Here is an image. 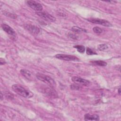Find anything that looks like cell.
<instances>
[{"label": "cell", "instance_id": "1", "mask_svg": "<svg viewBox=\"0 0 121 121\" xmlns=\"http://www.w3.org/2000/svg\"><path fill=\"white\" fill-rule=\"evenodd\" d=\"M12 88L17 94L25 98H30L34 95V94L31 91L26 89L20 85L14 84L12 85Z\"/></svg>", "mask_w": 121, "mask_h": 121}, {"label": "cell", "instance_id": "2", "mask_svg": "<svg viewBox=\"0 0 121 121\" xmlns=\"http://www.w3.org/2000/svg\"><path fill=\"white\" fill-rule=\"evenodd\" d=\"M36 77L39 80L48 84L52 87L55 85V82L54 80L52 78L47 75L41 73H37L36 74Z\"/></svg>", "mask_w": 121, "mask_h": 121}, {"label": "cell", "instance_id": "3", "mask_svg": "<svg viewBox=\"0 0 121 121\" xmlns=\"http://www.w3.org/2000/svg\"><path fill=\"white\" fill-rule=\"evenodd\" d=\"M87 21L94 24L101 25L107 27H111L112 26V24L107 20L105 19H102L100 18H88L86 19Z\"/></svg>", "mask_w": 121, "mask_h": 121}, {"label": "cell", "instance_id": "4", "mask_svg": "<svg viewBox=\"0 0 121 121\" xmlns=\"http://www.w3.org/2000/svg\"><path fill=\"white\" fill-rule=\"evenodd\" d=\"M36 14L40 17L42 19L48 22H54L56 20V18L54 17L45 11H38L37 12Z\"/></svg>", "mask_w": 121, "mask_h": 121}, {"label": "cell", "instance_id": "5", "mask_svg": "<svg viewBox=\"0 0 121 121\" xmlns=\"http://www.w3.org/2000/svg\"><path fill=\"white\" fill-rule=\"evenodd\" d=\"M55 57L57 59L66 61H79V59L76 56L71 55L58 54L55 55Z\"/></svg>", "mask_w": 121, "mask_h": 121}, {"label": "cell", "instance_id": "6", "mask_svg": "<svg viewBox=\"0 0 121 121\" xmlns=\"http://www.w3.org/2000/svg\"><path fill=\"white\" fill-rule=\"evenodd\" d=\"M26 4L33 9L37 11H41L43 10V6L40 3L34 0H27Z\"/></svg>", "mask_w": 121, "mask_h": 121}, {"label": "cell", "instance_id": "7", "mask_svg": "<svg viewBox=\"0 0 121 121\" xmlns=\"http://www.w3.org/2000/svg\"><path fill=\"white\" fill-rule=\"evenodd\" d=\"M24 27L25 29L33 35H37L40 32V29L38 27L31 24H25Z\"/></svg>", "mask_w": 121, "mask_h": 121}, {"label": "cell", "instance_id": "8", "mask_svg": "<svg viewBox=\"0 0 121 121\" xmlns=\"http://www.w3.org/2000/svg\"><path fill=\"white\" fill-rule=\"evenodd\" d=\"M2 29L7 33L9 35L11 36L12 37L15 38L16 37V33L15 31L9 25L5 24H2L1 25Z\"/></svg>", "mask_w": 121, "mask_h": 121}, {"label": "cell", "instance_id": "9", "mask_svg": "<svg viewBox=\"0 0 121 121\" xmlns=\"http://www.w3.org/2000/svg\"><path fill=\"white\" fill-rule=\"evenodd\" d=\"M42 92L48 96H52L53 97H56L57 95L55 91L52 88L49 86H44L42 89Z\"/></svg>", "mask_w": 121, "mask_h": 121}, {"label": "cell", "instance_id": "10", "mask_svg": "<svg viewBox=\"0 0 121 121\" xmlns=\"http://www.w3.org/2000/svg\"><path fill=\"white\" fill-rule=\"evenodd\" d=\"M71 80L75 83L78 84H81L85 86L88 85L90 84L89 81L78 77H73L71 78Z\"/></svg>", "mask_w": 121, "mask_h": 121}, {"label": "cell", "instance_id": "11", "mask_svg": "<svg viewBox=\"0 0 121 121\" xmlns=\"http://www.w3.org/2000/svg\"><path fill=\"white\" fill-rule=\"evenodd\" d=\"M20 72L21 74L28 80H31L33 78V75L32 73L28 70L26 69H22Z\"/></svg>", "mask_w": 121, "mask_h": 121}, {"label": "cell", "instance_id": "12", "mask_svg": "<svg viewBox=\"0 0 121 121\" xmlns=\"http://www.w3.org/2000/svg\"><path fill=\"white\" fill-rule=\"evenodd\" d=\"M84 120L85 121H98L99 117L97 114L91 115L89 113H86L84 115Z\"/></svg>", "mask_w": 121, "mask_h": 121}, {"label": "cell", "instance_id": "13", "mask_svg": "<svg viewBox=\"0 0 121 121\" xmlns=\"http://www.w3.org/2000/svg\"><path fill=\"white\" fill-rule=\"evenodd\" d=\"M90 62L95 65L99 66H106L107 65V63L103 60H92Z\"/></svg>", "mask_w": 121, "mask_h": 121}, {"label": "cell", "instance_id": "14", "mask_svg": "<svg viewBox=\"0 0 121 121\" xmlns=\"http://www.w3.org/2000/svg\"><path fill=\"white\" fill-rule=\"evenodd\" d=\"M71 30L72 31L74 32H77V33H80V32H86V30L85 29L80 28L78 26H73Z\"/></svg>", "mask_w": 121, "mask_h": 121}, {"label": "cell", "instance_id": "15", "mask_svg": "<svg viewBox=\"0 0 121 121\" xmlns=\"http://www.w3.org/2000/svg\"><path fill=\"white\" fill-rule=\"evenodd\" d=\"M74 47L77 49V51L81 53H83L85 51V47L83 45H75Z\"/></svg>", "mask_w": 121, "mask_h": 121}, {"label": "cell", "instance_id": "16", "mask_svg": "<svg viewBox=\"0 0 121 121\" xmlns=\"http://www.w3.org/2000/svg\"><path fill=\"white\" fill-rule=\"evenodd\" d=\"M108 48V46L105 44H101L98 46V49L101 51L106 50Z\"/></svg>", "mask_w": 121, "mask_h": 121}, {"label": "cell", "instance_id": "17", "mask_svg": "<svg viewBox=\"0 0 121 121\" xmlns=\"http://www.w3.org/2000/svg\"><path fill=\"white\" fill-rule=\"evenodd\" d=\"M93 30L94 31V33H96V34H101V33H102L103 32V30L102 29L99 27H97V26H95V27H94L93 28Z\"/></svg>", "mask_w": 121, "mask_h": 121}, {"label": "cell", "instance_id": "18", "mask_svg": "<svg viewBox=\"0 0 121 121\" xmlns=\"http://www.w3.org/2000/svg\"><path fill=\"white\" fill-rule=\"evenodd\" d=\"M80 86L78 84H71L70 86V89L72 90H79L80 88Z\"/></svg>", "mask_w": 121, "mask_h": 121}, {"label": "cell", "instance_id": "19", "mask_svg": "<svg viewBox=\"0 0 121 121\" xmlns=\"http://www.w3.org/2000/svg\"><path fill=\"white\" fill-rule=\"evenodd\" d=\"M4 95H5V96L9 98V99H13L14 98V95L13 94L11 93L10 92H8V91H6L4 93Z\"/></svg>", "mask_w": 121, "mask_h": 121}, {"label": "cell", "instance_id": "20", "mask_svg": "<svg viewBox=\"0 0 121 121\" xmlns=\"http://www.w3.org/2000/svg\"><path fill=\"white\" fill-rule=\"evenodd\" d=\"M86 54H88V55H94V54H97L92 49H91V48H89L88 47H87L86 48Z\"/></svg>", "mask_w": 121, "mask_h": 121}, {"label": "cell", "instance_id": "21", "mask_svg": "<svg viewBox=\"0 0 121 121\" xmlns=\"http://www.w3.org/2000/svg\"><path fill=\"white\" fill-rule=\"evenodd\" d=\"M68 36L69 38H71L72 39H77L78 38V36L76 35L71 33H69Z\"/></svg>", "mask_w": 121, "mask_h": 121}, {"label": "cell", "instance_id": "22", "mask_svg": "<svg viewBox=\"0 0 121 121\" xmlns=\"http://www.w3.org/2000/svg\"><path fill=\"white\" fill-rule=\"evenodd\" d=\"M6 16H9L11 18H16L17 16H16V15H14V14H11V13H9V12H6L4 13Z\"/></svg>", "mask_w": 121, "mask_h": 121}, {"label": "cell", "instance_id": "23", "mask_svg": "<svg viewBox=\"0 0 121 121\" xmlns=\"http://www.w3.org/2000/svg\"><path fill=\"white\" fill-rule=\"evenodd\" d=\"M0 65H4V64L6 63V61L5 60L2 59V58H0Z\"/></svg>", "mask_w": 121, "mask_h": 121}, {"label": "cell", "instance_id": "24", "mask_svg": "<svg viewBox=\"0 0 121 121\" xmlns=\"http://www.w3.org/2000/svg\"><path fill=\"white\" fill-rule=\"evenodd\" d=\"M118 93H119V95H120L121 94V87H120L119 88V89H118Z\"/></svg>", "mask_w": 121, "mask_h": 121}, {"label": "cell", "instance_id": "25", "mask_svg": "<svg viewBox=\"0 0 121 121\" xmlns=\"http://www.w3.org/2000/svg\"><path fill=\"white\" fill-rule=\"evenodd\" d=\"M0 96H1V97H0V98H1V100L2 99V93L1 92V94H0Z\"/></svg>", "mask_w": 121, "mask_h": 121}]
</instances>
